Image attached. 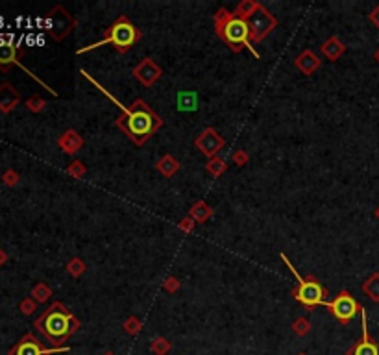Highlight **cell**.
I'll use <instances>...</instances> for the list:
<instances>
[{"instance_id": "obj_20", "label": "cell", "mask_w": 379, "mask_h": 355, "mask_svg": "<svg viewBox=\"0 0 379 355\" xmlns=\"http://www.w3.org/2000/svg\"><path fill=\"white\" fill-rule=\"evenodd\" d=\"M363 292L372 300V302H379V272H374L372 276L363 283Z\"/></svg>"}, {"instance_id": "obj_10", "label": "cell", "mask_w": 379, "mask_h": 355, "mask_svg": "<svg viewBox=\"0 0 379 355\" xmlns=\"http://www.w3.org/2000/svg\"><path fill=\"white\" fill-rule=\"evenodd\" d=\"M131 73H133V76L137 78V82H141L145 87H152V85L163 76V68H161L152 58H145L133 67Z\"/></svg>"}, {"instance_id": "obj_31", "label": "cell", "mask_w": 379, "mask_h": 355, "mask_svg": "<svg viewBox=\"0 0 379 355\" xmlns=\"http://www.w3.org/2000/svg\"><path fill=\"white\" fill-rule=\"evenodd\" d=\"M124 329H126L128 333H131V335L139 333V329H141V322H139V318H135V316L128 318L126 324H124Z\"/></svg>"}, {"instance_id": "obj_38", "label": "cell", "mask_w": 379, "mask_h": 355, "mask_svg": "<svg viewBox=\"0 0 379 355\" xmlns=\"http://www.w3.org/2000/svg\"><path fill=\"white\" fill-rule=\"evenodd\" d=\"M375 217H377V219H379V207H377V209H375Z\"/></svg>"}, {"instance_id": "obj_23", "label": "cell", "mask_w": 379, "mask_h": 355, "mask_svg": "<svg viewBox=\"0 0 379 355\" xmlns=\"http://www.w3.org/2000/svg\"><path fill=\"white\" fill-rule=\"evenodd\" d=\"M257 4H259L257 0H243V2H241V4H239L237 8H235V15H237V17H241V19L246 20V19L250 17V15H252L253 11H255Z\"/></svg>"}, {"instance_id": "obj_19", "label": "cell", "mask_w": 379, "mask_h": 355, "mask_svg": "<svg viewBox=\"0 0 379 355\" xmlns=\"http://www.w3.org/2000/svg\"><path fill=\"white\" fill-rule=\"evenodd\" d=\"M156 171L159 172L163 178H172L176 172L180 171V161L176 159L174 156H170V154H165V156L156 163Z\"/></svg>"}, {"instance_id": "obj_25", "label": "cell", "mask_w": 379, "mask_h": 355, "mask_svg": "<svg viewBox=\"0 0 379 355\" xmlns=\"http://www.w3.org/2000/svg\"><path fill=\"white\" fill-rule=\"evenodd\" d=\"M67 172L73 176V178H76V180H82L83 176H85V172H87V167L83 165L80 159H74L73 163L67 167Z\"/></svg>"}, {"instance_id": "obj_27", "label": "cell", "mask_w": 379, "mask_h": 355, "mask_svg": "<svg viewBox=\"0 0 379 355\" xmlns=\"http://www.w3.org/2000/svg\"><path fill=\"white\" fill-rule=\"evenodd\" d=\"M152 350L156 351L157 355H165L167 351L170 350V344H169V341H167V339H163V337H161V339H156V341H154V344H152Z\"/></svg>"}, {"instance_id": "obj_18", "label": "cell", "mask_w": 379, "mask_h": 355, "mask_svg": "<svg viewBox=\"0 0 379 355\" xmlns=\"http://www.w3.org/2000/svg\"><path fill=\"white\" fill-rule=\"evenodd\" d=\"M189 217L195 220L196 224H205L213 217V207H211L205 200H198L189 211Z\"/></svg>"}, {"instance_id": "obj_17", "label": "cell", "mask_w": 379, "mask_h": 355, "mask_svg": "<svg viewBox=\"0 0 379 355\" xmlns=\"http://www.w3.org/2000/svg\"><path fill=\"white\" fill-rule=\"evenodd\" d=\"M320 52L322 56L329 61H337V59L346 52V44L337 37V35H331L324 41V44H320Z\"/></svg>"}, {"instance_id": "obj_4", "label": "cell", "mask_w": 379, "mask_h": 355, "mask_svg": "<svg viewBox=\"0 0 379 355\" xmlns=\"http://www.w3.org/2000/svg\"><path fill=\"white\" fill-rule=\"evenodd\" d=\"M143 37V32L137 28L126 15H121L115 22H113L109 28L104 32V37L100 41L92 44H87V46H82L76 54H85V52H91L94 49H100V46H106V44H111L113 49L117 50L119 54H126L130 49H133L139 39Z\"/></svg>"}, {"instance_id": "obj_39", "label": "cell", "mask_w": 379, "mask_h": 355, "mask_svg": "<svg viewBox=\"0 0 379 355\" xmlns=\"http://www.w3.org/2000/svg\"><path fill=\"white\" fill-rule=\"evenodd\" d=\"M106 355H113V353H111V351H107V353H106Z\"/></svg>"}, {"instance_id": "obj_29", "label": "cell", "mask_w": 379, "mask_h": 355, "mask_svg": "<svg viewBox=\"0 0 379 355\" xmlns=\"http://www.w3.org/2000/svg\"><path fill=\"white\" fill-rule=\"evenodd\" d=\"M195 226H196V222L191 217H185V219H181L180 222H178V229H181L185 235H189V233H193V229H195Z\"/></svg>"}, {"instance_id": "obj_11", "label": "cell", "mask_w": 379, "mask_h": 355, "mask_svg": "<svg viewBox=\"0 0 379 355\" xmlns=\"http://www.w3.org/2000/svg\"><path fill=\"white\" fill-rule=\"evenodd\" d=\"M67 348H58V350H46L41 346V342L35 339L32 333L25 335L17 344L10 350V355H52L56 351H65Z\"/></svg>"}, {"instance_id": "obj_26", "label": "cell", "mask_w": 379, "mask_h": 355, "mask_svg": "<svg viewBox=\"0 0 379 355\" xmlns=\"http://www.w3.org/2000/svg\"><path fill=\"white\" fill-rule=\"evenodd\" d=\"M44 106H46V100H44V98H41L39 94H34V97H30L28 100H26V107H28L32 113L43 111Z\"/></svg>"}, {"instance_id": "obj_7", "label": "cell", "mask_w": 379, "mask_h": 355, "mask_svg": "<svg viewBox=\"0 0 379 355\" xmlns=\"http://www.w3.org/2000/svg\"><path fill=\"white\" fill-rule=\"evenodd\" d=\"M246 22L250 26V39H252V43H261L265 37L272 34L277 26V19L261 2L257 4L255 11L246 19Z\"/></svg>"}, {"instance_id": "obj_22", "label": "cell", "mask_w": 379, "mask_h": 355, "mask_svg": "<svg viewBox=\"0 0 379 355\" xmlns=\"http://www.w3.org/2000/svg\"><path fill=\"white\" fill-rule=\"evenodd\" d=\"M50 296H52V289L46 285V283H37L34 289H32V298H34L35 302L37 303H44V302H49Z\"/></svg>"}, {"instance_id": "obj_34", "label": "cell", "mask_w": 379, "mask_h": 355, "mask_svg": "<svg viewBox=\"0 0 379 355\" xmlns=\"http://www.w3.org/2000/svg\"><path fill=\"white\" fill-rule=\"evenodd\" d=\"M163 289H165V291H169V292H176L178 289H180V279H178V277H174V276L167 277L165 281H163Z\"/></svg>"}, {"instance_id": "obj_9", "label": "cell", "mask_w": 379, "mask_h": 355, "mask_svg": "<svg viewBox=\"0 0 379 355\" xmlns=\"http://www.w3.org/2000/svg\"><path fill=\"white\" fill-rule=\"evenodd\" d=\"M224 145H226L224 137L215 128H205L195 139V146L198 148V152L204 154L205 157H209V159L211 157H217V154L222 150Z\"/></svg>"}, {"instance_id": "obj_24", "label": "cell", "mask_w": 379, "mask_h": 355, "mask_svg": "<svg viewBox=\"0 0 379 355\" xmlns=\"http://www.w3.org/2000/svg\"><path fill=\"white\" fill-rule=\"evenodd\" d=\"M85 268H87V265L83 263L80 257H73L67 263V272L70 274L73 277H80L83 272H85Z\"/></svg>"}, {"instance_id": "obj_6", "label": "cell", "mask_w": 379, "mask_h": 355, "mask_svg": "<svg viewBox=\"0 0 379 355\" xmlns=\"http://www.w3.org/2000/svg\"><path fill=\"white\" fill-rule=\"evenodd\" d=\"M74 28H76V19L61 4L54 6L46 13L44 30L54 41H63L70 32H74Z\"/></svg>"}, {"instance_id": "obj_35", "label": "cell", "mask_w": 379, "mask_h": 355, "mask_svg": "<svg viewBox=\"0 0 379 355\" xmlns=\"http://www.w3.org/2000/svg\"><path fill=\"white\" fill-rule=\"evenodd\" d=\"M368 17H370V20H372V22H374V25L377 26V30H379V4L375 6L374 10L370 11V15H368Z\"/></svg>"}, {"instance_id": "obj_33", "label": "cell", "mask_w": 379, "mask_h": 355, "mask_svg": "<svg viewBox=\"0 0 379 355\" xmlns=\"http://www.w3.org/2000/svg\"><path fill=\"white\" fill-rule=\"evenodd\" d=\"M231 159H233V163H237L239 167H244L246 163H248L250 156H248V154H246L244 150H241V148H239V150H235V152H233V156H231Z\"/></svg>"}, {"instance_id": "obj_13", "label": "cell", "mask_w": 379, "mask_h": 355, "mask_svg": "<svg viewBox=\"0 0 379 355\" xmlns=\"http://www.w3.org/2000/svg\"><path fill=\"white\" fill-rule=\"evenodd\" d=\"M294 65H296V68L301 74L311 76V74H315L316 70L320 68L322 59L318 58L311 49H307V50H301V52L298 54V58L294 59Z\"/></svg>"}, {"instance_id": "obj_40", "label": "cell", "mask_w": 379, "mask_h": 355, "mask_svg": "<svg viewBox=\"0 0 379 355\" xmlns=\"http://www.w3.org/2000/svg\"><path fill=\"white\" fill-rule=\"evenodd\" d=\"M298 355H305V353H298Z\"/></svg>"}, {"instance_id": "obj_12", "label": "cell", "mask_w": 379, "mask_h": 355, "mask_svg": "<svg viewBox=\"0 0 379 355\" xmlns=\"http://www.w3.org/2000/svg\"><path fill=\"white\" fill-rule=\"evenodd\" d=\"M361 318H363V339L351 346L350 350H348V355H379V344L375 341H372L368 335L365 307L361 309Z\"/></svg>"}, {"instance_id": "obj_36", "label": "cell", "mask_w": 379, "mask_h": 355, "mask_svg": "<svg viewBox=\"0 0 379 355\" xmlns=\"http://www.w3.org/2000/svg\"><path fill=\"white\" fill-rule=\"evenodd\" d=\"M6 261H8V253H6L4 250H0V267L6 265Z\"/></svg>"}, {"instance_id": "obj_28", "label": "cell", "mask_w": 379, "mask_h": 355, "mask_svg": "<svg viewBox=\"0 0 379 355\" xmlns=\"http://www.w3.org/2000/svg\"><path fill=\"white\" fill-rule=\"evenodd\" d=\"M292 329H294V333H298V335H305V333H309V329H311V324H309L305 318H298V320L292 324Z\"/></svg>"}, {"instance_id": "obj_21", "label": "cell", "mask_w": 379, "mask_h": 355, "mask_svg": "<svg viewBox=\"0 0 379 355\" xmlns=\"http://www.w3.org/2000/svg\"><path fill=\"white\" fill-rule=\"evenodd\" d=\"M205 171L209 172L213 178H220L224 172L228 171V163L224 159H220V157H211L207 161V165H205Z\"/></svg>"}, {"instance_id": "obj_32", "label": "cell", "mask_w": 379, "mask_h": 355, "mask_svg": "<svg viewBox=\"0 0 379 355\" xmlns=\"http://www.w3.org/2000/svg\"><path fill=\"white\" fill-rule=\"evenodd\" d=\"M19 180H20L19 174H17L15 171H11V169H10V171H6L4 174H2V181H4L6 185H10V187H13V185L19 183Z\"/></svg>"}, {"instance_id": "obj_16", "label": "cell", "mask_w": 379, "mask_h": 355, "mask_svg": "<svg viewBox=\"0 0 379 355\" xmlns=\"http://www.w3.org/2000/svg\"><path fill=\"white\" fill-rule=\"evenodd\" d=\"M11 65L22 67L19 61V46L10 41H0V68L8 70Z\"/></svg>"}, {"instance_id": "obj_8", "label": "cell", "mask_w": 379, "mask_h": 355, "mask_svg": "<svg viewBox=\"0 0 379 355\" xmlns=\"http://www.w3.org/2000/svg\"><path fill=\"white\" fill-rule=\"evenodd\" d=\"M326 307L329 309V313L335 316L340 324H348V322H351L355 318V315L361 313V309H363V305H361V303L357 302V300H355L346 289L344 291H340L331 302H327Z\"/></svg>"}, {"instance_id": "obj_5", "label": "cell", "mask_w": 379, "mask_h": 355, "mask_svg": "<svg viewBox=\"0 0 379 355\" xmlns=\"http://www.w3.org/2000/svg\"><path fill=\"white\" fill-rule=\"evenodd\" d=\"M279 257L283 259V263L287 265L289 270H291V272L294 274V277L298 279V287L292 291L294 300H298V302H300L301 305H305L307 309H315L316 305H326L327 289L324 287V285H320V281H318L315 276H307V277L300 276V272H298L296 268H294V265L289 261V257L285 253H279Z\"/></svg>"}, {"instance_id": "obj_30", "label": "cell", "mask_w": 379, "mask_h": 355, "mask_svg": "<svg viewBox=\"0 0 379 355\" xmlns=\"http://www.w3.org/2000/svg\"><path fill=\"white\" fill-rule=\"evenodd\" d=\"M35 307H37V302H35L34 298H25V300L19 303V309L25 313V315H32V313L35 311Z\"/></svg>"}, {"instance_id": "obj_3", "label": "cell", "mask_w": 379, "mask_h": 355, "mask_svg": "<svg viewBox=\"0 0 379 355\" xmlns=\"http://www.w3.org/2000/svg\"><path fill=\"white\" fill-rule=\"evenodd\" d=\"M215 34L219 39H222L228 44L231 52L239 54L243 49H248L253 54V58H259L257 50L253 49L252 39H250V26L248 22L235 13L228 11L226 8H220L215 13Z\"/></svg>"}, {"instance_id": "obj_37", "label": "cell", "mask_w": 379, "mask_h": 355, "mask_svg": "<svg viewBox=\"0 0 379 355\" xmlns=\"http://www.w3.org/2000/svg\"><path fill=\"white\" fill-rule=\"evenodd\" d=\"M374 58H375V59H377V63H379V49H377V50H375V54H374Z\"/></svg>"}, {"instance_id": "obj_2", "label": "cell", "mask_w": 379, "mask_h": 355, "mask_svg": "<svg viewBox=\"0 0 379 355\" xmlns=\"http://www.w3.org/2000/svg\"><path fill=\"white\" fill-rule=\"evenodd\" d=\"M35 329L54 346H61L68 337L80 329V320L61 302H54L52 305L35 320Z\"/></svg>"}, {"instance_id": "obj_15", "label": "cell", "mask_w": 379, "mask_h": 355, "mask_svg": "<svg viewBox=\"0 0 379 355\" xmlns=\"http://www.w3.org/2000/svg\"><path fill=\"white\" fill-rule=\"evenodd\" d=\"M58 146L65 152V154L74 156V154H78V152L82 150L83 139L76 130H67V132H63L58 137Z\"/></svg>"}, {"instance_id": "obj_14", "label": "cell", "mask_w": 379, "mask_h": 355, "mask_svg": "<svg viewBox=\"0 0 379 355\" xmlns=\"http://www.w3.org/2000/svg\"><path fill=\"white\" fill-rule=\"evenodd\" d=\"M19 104H20L19 91L8 82L0 83V111L10 113V111H13Z\"/></svg>"}, {"instance_id": "obj_1", "label": "cell", "mask_w": 379, "mask_h": 355, "mask_svg": "<svg viewBox=\"0 0 379 355\" xmlns=\"http://www.w3.org/2000/svg\"><path fill=\"white\" fill-rule=\"evenodd\" d=\"M80 73H82L83 78L87 80V82H91L102 94H106L119 109H122L121 117L115 119V126H117L119 130H122V133H124L135 146H143L146 141H150L152 137L156 135L157 130L163 126V119H161L143 98H135V100L131 102V106H124V104L119 102L117 98L113 97L106 87H102L97 80L92 78L85 68H82Z\"/></svg>"}]
</instances>
